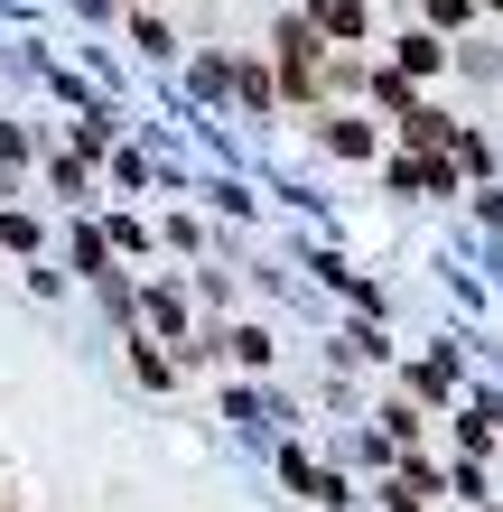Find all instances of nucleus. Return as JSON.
Returning <instances> with one entry per match:
<instances>
[{"instance_id": "obj_1", "label": "nucleus", "mask_w": 503, "mask_h": 512, "mask_svg": "<svg viewBox=\"0 0 503 512\" xmlns=\"http://www.w3.org/2000/svg\"><path fill=\"white\" fill-rule=\"evenodd\" d=\"M271 47H280V94H299V103L327 94V38H317L308 10H289V19L271 28Z\"/></svg>"}, {"instance_id": "obj_4", "label": "nucleus", "mask_w": 503, "mask_h": 512, "mask_svg": "<svg viewBox=\"0 0 503 512\" xmlns=\"http://www.w3.org/2000/svg\"><path fill=\"white\" fill-rule=\"evenodd\" d=\"M457 382H466V354L457 345H438V354H420V364H410V401H457Z\"/></svg>"}, {"instance_id": "obj_12", "label": "nucleus", "mask_w": 503, "mask_h": 512, "mask_svg": "<svg viewBox=\"0 0 503 512\" xmlns=\"http://www.w3.org/2000/svg\"><path fill=\"white\" fill-rule=\"evenodd\" d=\"M224 345H233V364H271V336H261V326H233Z\"/></svg>"}, {"instance_id": "obj_7", "label": "nucleus", "mask_w": 503, "mask_h": 512, "mask_svg": "<svg viewBox=\"0 0 503 512\" xmlns=\"http://www.w3.org/2000/svg\"><path fill=\"white\" fill-rule=\"evenodd\" d=\"M457 168H466V187H494V140L485 131H457Z\"/></svg>"}, {"instance_id": "obj_11", "label": "nucleus", "mask_w": 503, "mask_h": 512, "mask_svg": "<svg viewBox=\"0 0 503 512\" xmlns=\"http://www.w3.org/2000/svg\"><path fill=\"white\" fill-rule=\"evenodd\" d=\"M420 429H429V410H420V401H392V410H382V438H392V447H410Z\"/></svg>"}, {"instance_id": "obj_14", "label": "nucleus", "mask_w": 503, "mask_h": 512, "mask_svg": "<svg viewBox=\"0 0 503 512\" xmlns=\"http://www.w3.org/2000/svg\"><path fill=\"white\" fill-rule=\"evenodd\" d=\"M485 19H503V0H485Z\"/></svg>"}, {"instance_id": "obj_13", "label": "nucleus", "mask_w": 503, "mask_h": 512, "mask_svg": "<svg viewBox=\"0 0 503 512\" xmlns=\"http://www.w3.org/2000/svg\"><path fill=\"white\" fill-rule=\"evenodd\" d=\"M476 215H485V224L503 233V187H476Z\"/></svg>"}, {"instance_id": "obj_2", "label": "nucleus", "mask_w": 503, "mask_h": 512, "mask_svg": "<svg viewBox=\"0 0 503 512\" xmlns=\"http://www.w3.org/2000/svg\"><path fill=\"white\" fill-rule=\"evenodd\" d=\"M317 140H327L336 149V159H382V122H373V112H317Z\"/></svg>"}, {"instance_id": "obj_3", "label": "nucleus", "mask_w": 503, "mask_h": 512, "mask_svg": "<svg viewBox=\"0 0 503 512\" xmlns=\"http://www.w3.org/2000/svg\"><path fill=\"white\" fill-rule=\"evenodd\" d=\"M392 66H401L410 84H429V75H448V66H457V47L438 38V28H401V38H392Z\"/></svg>"}, {"instance_id": "obj_5", "label": "nucleus", "mask_w": 503, "mask_h": 512, "mask_svg": "<svg viewBox=\"0 0 503 512\" xmlns=\"http://www.w3.org/2000/svg\"><path fill=\"white\" fill-rule=\"evenodd\" d=\"M308 19H317V38H327V47H364L373 38V10H364V0H308Z\"/></svg>"}, {"instance_id": "obj_9", "label": "nucleus", "mask_w": 503, "mask_h": 512, "mask_svg": "<svg viewBox=\"0 0 503 512\" xmlns=\"http://www.w3.org/2000/svg\"><path fill=\"white\" fill-rule=\"evenodd\" d=\"M364 84H373L364 56H327V94H336V103H345V94H364Z\"/></svg>"}, {"instance_id": "obj_8", "label": "nucleus", "mask_w": 503, "mask_h": 512, "mask_svg": "<svg viewBox=\"0 0 503 512\" xmlns=\"http://www.w3.org/2000/svg\"><path fill=\"white\" fill-rule=\"evenodd\" d=\"M420 19L438 28V38H457L466 19H485V0H420Z\"/></svg>"}, {"instance_id": "obj_6", "label": "nucleus", "mask_w": 503, "mask_h": 512, "mask_svg": "<svg viewBox=\"0 0 503 512\" xmlns=\"http://www.w3.org/2000/svg\"><path fill=\"white\" fill-rule=\"evenodd\" d=\"M401 149H457V122H448L438 103H420V112L401 122Z\"/></svg>"}, {"instance_id": "obj_10", "label": "nucleus", "mask_w": 503, "mask_h": 512, "mask_svg": "<svg viewBox=\"0 0 503 512\" xmlns=\"http://www.w3.org/2000/svg\"><path fill=\"white\" fill-rule=\"evenodd\" d=\"M233 94H243L252 112H271V103H280V75H261V66H233Z\"/></svg>"}]
</instances>
